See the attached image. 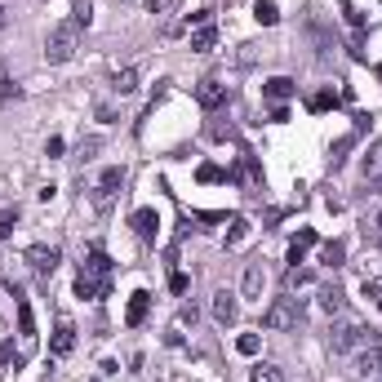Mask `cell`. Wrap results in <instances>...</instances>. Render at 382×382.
<instances>
[{
	"label": "cell",
	"instance_id": "obj_1",
	"mask_svg": "<svg viewBox=\"0 0 382 382\" xmlns=\"http://www.w3.org/2000/svg\"><path fill=\"white\" fill-rule=\"evenodd\" d=\"M76 40H80V27L76 23H62L45 36V62H67L76 53Z\"/></svg>",
	"mask_w": 382,
	"mask_h": 382
},
{
	"label": "cell",
	"instance_id": "obj_2",
	"mask_svg": "<svg viewBox=\"0 0 382 382\" xmlns=\"http://www.w3.org/2000/svg\"><path fill=\"white\" fill-rule=\"evenodd\" d=\"M263 324L276 329V333L298 329V324H302V302H298V298H276V302L263 311Z\"/></svg>",
	"mask_w": 382,
	"mask_h": 382
},
{
	"label": "cell",
	"instance_id": "obj_3",
	"mask_svg": "<svg viewBox=\"0 0 382 382\" xmlns=\"http://www.w3.org/2000/svg\"><path fill=\"white\" fill-rule=\"evenodd\" d=\"M365 338H369V333L360 329L356 320H338L329 329V347L333 351H356V347H365Z\"/></svg>",
	"mask_w": 382,
	"mask_h": 382
},
{
	"label": "cell",
	"instance_id": "obj_4",
	"mask_svg": "<svg viewBox=\"0 0 382 382\" xmlns=\"http://www.w3.org/2000/svg\"><path fill=\"white\" fill-rule=\"evenodd\" d=\"M116 187H125V169L111 165V169H102V178H98V187H94V204H98V209H107V204L116 200Z\"/></svg>",
	"mask_w": 382,
	"mask_h": 382
},
{
	"label": "cell",
	"instance_id": "obj_5",
	"mask_svg": "<svg viewBox=\"0 0 382 382\" xmlns=\"http://www.w3.org/2000/svg\"><path fill=\"white\" fill-rule=\"evenodd\" d=\"M58 258H62V254H58L53 245H32V249H27V267H32L36 276H53Z\"/></svg>",
	"mask_w": 382,
	"mask_h": 382
},
{
	"label": "cell",
	"instance_id": "obj_6",
	"mask_svg": "<svg viewBox=\"0 0 382 382\" xmlns=\"http://www.w3.org/2000/svg\"><path fill=\"white\" fill-rule=\"evenodd\" d=\"M195 102H200L204 111H213V107H222L227 102V85H222L218 76H204L200 85H195Z\"/></svg>",
	"mask_w": 382,
	"mask_h": 382
},
{
	"label": "cell",
	"instance_id": "obj_7",
	"mask_svg": "<svg viewBox=\"0 0 382 382\" xmlns=\"http://www.w3.org/2000/svg\"><path fill=\"white\" fill-rule=\"evenodd\" d=\"M360 374H365V378H378L382 374V342H378L374 329H369L365 347H360Z\"/></svg>",
	"mask_w": 382,
	"mask_h": 382
},
{
	"label": "cell",
	"instance_id": "obj_8",
	"mask_svg": "<svg viewBox=\"0 0 382 382\" xmlns=\"http://www.w3.org/2000/svg\"><path fill=\"white\" fill-rule=\"evenodd\" d=\"M49 351H53V356H71V351H76V324H71V320H58V324H53Z\"/></svg>",
	"mask_w": 382,
	"mask_h": 382
},
{
	"label": "cell",
	"instance_id": "obj_9",
	"mask_svg": "<svg viewBox=\"0 0 382 382\" xmlns=\"http://www.w3.org/2000/svg\"><path fill=\"white\" fill-rule=\"evenodd\" d=\"M236 315H240L236 294H231V289H218V294H213V320L218 324H236Z\"/></svg>",
	"mask_w": 382,
	"mask_h": 382
},
{
	"label": "cell",
	"instance_id": "obj_10",
	"mask_svg": "<svg viewBox=\"0 0 382 382\" xmlns=\"http://www.w3.org/2000/svg\"><path fill=\"white\" fill-rule=\"evenodd\" d=\"M80 276H89V280H111V258L94 245V249L85 254V267H80Z\"/></svg>",
	"mask_w": 382,
	"mask_h": 382
},
{
	"label": "cell",
	"instance_id": "obj_11",
	"mask_svg": "<svg viewBox=\"0 0 382 382\" xmlns=\"http://www.w3.org/2000/svg\"><path fill=\"white\" fill-rule=\"evenodd\" d=\"M360 174H365V182H374V187L382 182V138H378V143H369V147H365V160H360Z\"/></svg>",
	"mask_w": 382,
	"mask_h": 382
},
{
	"label": "cell",
	"instance_id": "obj_12",
	"mask_svg": "<svg viewBox=\"0 0 382 382\" xmlns=\"http://www.w3.org/2000/svg\"><path fill=\"white\" fill-rule=\"evenodd\" d=\"M263 289H267L263 263H249V267H245V280H240V298H263Z\"/></svg>",
	"mask_w": 382,
	"mask_h": 382
},
{
	"label": "cell",
	"instance_id": "obj_13",
	"mask_svg": "<svg viewBox=\"0 0 382 382\" xmlns=\"http://www.w3.org/2000/svg\"><path fill=\"white\" fill-rule=\"evenodd\" d=\"M147 307H152V294H147V289H138V294L129 298V307H125V324H129V329H138V324L147 320Z\"/></svg>",
	"mask_w": 382,
	"mask_h": 382
},
{
	"label": "cell",
	"instance_id": "obj_14",
	"mask_svg": "<svg viewBox=\"0 0 382 382\" xmlns=\"http://www.w3.org/2000/svg\"><path fill=\"white\" fill-rule=\"evenodd\" d=\"M129 222H134V231H138L143 240H156V227H160V213H156V209H134V218H129Z\"/></svg>",
	"mask_w": 382,
	"mask_h": 382
},
{
	"label": "cell",
	"instance_id": "obj_15",
	"mask_svg": "<svg viewBox=\"0 0 382 382\" xmlns=\"http://www.w3.org/2000/svg\"><path fill=\"white\" fill-rule=\"evenodd\" d=\"M263 98L267 102H289V98H294V80H289V76H272L263 85Z\"/></svg>",
	"mask_w": 382,
	"mask_h": 382
},
{
	"label": "cell",
	"instance_id": "obj_16",
	"mask_svg": "<svg viewBox=\"0 0 382 382\" xmlns=\"http://www.w3.org/2000/svg\"><path fill=\"white\" fill-rule=\"evenodd\" d=\"M311 245H315V231H311V227H302V231L294 236V245H289V263H302V254H307Z\"/></svg>",
	"mask_w": 382,
	"mask_h": 382
},
{
	"label": "cell",
	"instance_id": "obj_17",
	"mask_svg": "<svg viewBox=\"0 0 382 382\" xmlns=\"http://www.w3.org/2000/svg\"><path fill=\"white\" fill-rule=\"evenodd\" d=\"M213 45H218V27H213V23H204L200 32L191 36V49H195V53H209Z\"/></svg>",
	"mask_w": 382,
	"mask_h": 382
},
{
	"label": "cell",
	"instance_id": "obj_18",
	"mask_svg": "<svg viewBox=\"0 0 382 382\" xmlns=\"http://www.w3.org/2000/svg\"><path fill=\"white\" fill-rule=\"evenodd\" d=\"M111 289V280H89V276H76V298H102Z\"/></svg>",
	"mask_w": 382,
	"mask_h": 382
},
{
	"label": "cell",
	"instance_id": "obj_19",
	"mask_svg": "<svg viewBox=\"0 0 382 382\" xmlns=\"http://www.w3.org/2000/svg\"><path fill=\"white\" fill-rule=\"evenodd\" d=\"M18 329H23V342L32 347V338H36V320H32V307L18 298Z\"/></svg>",
	"mask_w": 382,
	"mask_h": 382
},
{
	"label": "cell",
	"instance_id": "obj_20",
	"mask_svg": "<svg viewBox=\"0 0 382 382\" xmlns=\"http://www.w3.org/2000/svg\"><path fill=\"white\" fill-rule=\"evenodd\" d=\"M111 89H116V94H134V89H138V67H125V71H116Z\"/></svg>",
	"mask_w": 382,
	"mask_h": 382
},
{
	"label": "cell",
	"instance_id": "obj_21",
	"mask_svg": "<svg viewBox=\"0 0 382 382\" xmlns=\"http://www.w3.org/2000/svg\"><path fill=\"white\" fill-rule=\"evenodd\" d=\"M245 236H249V218H231V231H227V240H222V245H227V249H240V245H245Z\"/></svg>",
	"mask_w": 382,
	"mask_h": 382
},
{
	"label": "cell",
	"instance_id": "obj_22",
	"mask_svg": "<svg viewBox=\"0 0 382 382\" xmlns=\"http://www.w3.org/2000/svg\"><path fill=\"white\" fill-rule=\"evenodd\" d=\"M342 254H347L342 240H324V245H320V263L324 267H342Z\"/></svg>",
	"mask_w": 382,
	"mask_h": 382
},
{
	"label": "cell",
	"instance_id": "obj_23",
	"mask_svg": "<svg viewBox=\"0 0 382 382\" xmlns=\"http://www.w3.org/2000/svg\"><path fill=\"white\" fill-rule=\"evenodd\" d=\"M254 18H258L263 27H276V23H280V9H276L272 0H258V5H254Z\"/></svg>",
	"mask_w": 382,
	"mask_h": 382
},
{
	"label": "cell",
	"instance_id": "obj_24",
	"mask_svg": "<svg viewBox=\"0 0 382 382\" xmlns=\"http://www.w3.org/2000/svg\"><path fill=\"white\" fill-rule=\"evenodd\" d=\"M342 302H347V298H342V289H338V285H333V289H320V307H324L329 315H338V311H342Z\"/></svg>",
	"mask_w": 382,
	"mask_h": 382
},
{
	"label": "cell",
	"instance_id": "obj_25",
	"mask_svg": "<svg viewBox=\"0 0 382 382\" xmlns=\"http://www.w3.org/2000/svg\"><path fill=\"white\" fill-rule=\"evenodd\" d=\"M302 285H311V272H307V267H289V272H285V289H289V294H294V289H302Z\"/></svg>",
	"mask_w": 382,
	"mask_h": 382
},
{
	"label": "cell",
	"instance_id": "obj_26",
	"mask_svg": "<svg viewBox=\"0 0 382 382\" xmlns=\"http://www.w3.org/2000/svg\"><path fill=\"white\" fill-rule=\"evenodd\" d=\"M307 107H311V111H329V107H338V94H333V89H320V94H311Z\"/></svg>",
	"mask_w": 382,
	"mask_h": 382
},
{
	"label": "cell",
	"instance_id": "obj_27",
	"mask_svg": "<svg viewBox=\"0 0 382 382\" xmlns=\"http://www.w3.org/2000/svg\"><path fill=\"white\" fill-rule=\"evenodd\" d=\"M258 347H263V338H258V333H240V338H236V351H240V356H258Z\"/></svg>",
	"mask_w": 382,
	"mask_h": 382
},
{
	"label": "cell",
	"instance_id": "obj_28",
	"mask_svg": "<svg viewBox=\"0 0 382 382\" xmlns=\"http://www.w3.org/2000/svg\"><path fill=\"white\" fill-rule=\"evenodd\" d=\"M195 178H200V182H222V178H227V174H222V169H218V165H213V160H204L200 169H195Z\"/></svg>",
	"mask_w": 382,
	"mask_h": 382
},
{
	"label": "cell",
	"instance_id": "obj_29",
	"mask_svg": "<svg viewBox=\"0 0 382 382\" xmlns=\"http://www.w3.org/2000/svg\"><path fill=\"white\" fill-rule=\"evenodd\" d=\"M254 382H285V374L276 365H254Z\"/></svg>",
	"mask_w": 382,
	"mask_h": 382
},
{
	"label": "cell",
	"instance_id": "obj_30",
	"mask_svg": "<svg viewBox=\"0 0 382 382\" xmlns=\"http://www.w3.org/2000/svg\"><path fill=\"white\" fill-rule=\"evenodd\" d=\"M351 143H356V134H347V138H338V147H333V156H329V160H333V169H338V165H342V160H347V152H351Z\"/></svg>",
	"mask_w": 382,
	"mask_h": 382
},
{
	"label": "cell",
	"instance_id": "obj_31",
	"mask_svg": "<svg viewBox=\"0 0 382 382\" xmlns=\"http://www.w3.org/2000/svg\"><path fill=\"white\" fill-rule=\"evenodd\" d=\"M14 227H18V209H0V240H5Z\"/></svg>",
	"mask_w": 382,
	"mask_h": 382
},
{
	"label": "cell",
	"instance_id": "obj_32",
	"mask_svg": "<svg viewBox=\"0 0 382 382\" xmlns=\"http://www.w3.org/2000/svg\"><path fill=\"white\" fill-rule=\"evenodd\" d=\"M71 23H76V27H89V0H76V5H71Z\"/></svg>",
	"mask_w": 382,
	"mask_h": 382
},
{
	"label": "cell",
	"instance_id": "obj_33",
	"mask_svg": "<svg viewBox=\"0 0 382 382\" xmlns=\"http://www.w3.org/2000/svg\"><path fill=\"white\" fill-rule=\"evenodd\" d=\"M9 98H18V85H14V80H5V76H0V111L9 107Z\"/></svg>",
	"mask_w": 382,
	"mask_h": 382
},
{
	"label": "cell",
	"instance_id": "obj_34",
	"mask_svg": "<svg viewBox=\"0 0 382 382\" xmlns=\"http://www.w3.org/2000/svg\"><path fill=\"white\" fill-rule=\"evenodd\" d=\"M169 289H174V294H187V276L174 272V276H169Z\"/></svg>",
	"mask_w": 382,
	"mask_h": 382
},
{
	"label": "cell",
	"instance_id": "obj_35",
	"mask_svg": "<svg viewBox=\"0 0 382 382\" xmlns=\"http://www.w3.org/2000/svg\"><path fill=\"white\" fill-rule=\"evenodd\" d=\"M45 156H53V160H58V156H62V138H49V143H45Z\"/></svg>",
	"mask_w": 382,
	"mask_h": 382
},
{
	"label": "cell",
	"instance_id": "obj_36",
	"mask_svg": "<svg viewBox=\"0 0 382 382\" xmlns=\"http://www.w3.org/2000/svg\"><path fill=\"white\" fill-rule=\"evenodd\" d=\"M365 298H374V302L382 307V285H369V280H365Z\"/></svg>",
	"mask_w": 382,
	"mask_h": 382
},
{
	"label": "cell",
	"instance_id": "obj_37",
	"mask_svg": "<svg viewBox=\"0 0 382 382\" xmlns=\"http://www.w3.org/2000/svg\"><path fill=\"white\" fill-rule=\"evenodd\" d=\"M272 120H276V125H280V120H289V107H285V102H276V107H272Z\"/></svg>",
	"mask_w": 382,
	"mask_h": 382
},
{
	"label": "cell",
	"instance_id": "obj_38",
	"mask_svg": "<svg viewBox=\"0 0 382 382\" xmlns=\"http://www.w3.org/2000/svg\"><path fill=\"white\" fill-rule=\"evenodd\" d=\"M169 5H174V0H147V9H152V14H165Z\"/></svg>",
	"mask_w": 382,
	"mask_h": 382
},
{
	"label": "cell",
	"instance_id": "obj_39",
	"mask_svg": "<svg viewBox=\"0 0 382 382\" xmlns=\"http://www.w3.org/2000/svg\"><path fill=\"white\" fill-rule=\"evenodd\" d=\"M0 27H5V9H0Z\"/></svg>",
	"mask_w": 382,
	"mask_h": 382
},
{
	"label": "cell",
	"instance_id": "obj_40",
	"mask_svg": "<svg viewBox=\"0 0 382 382\" xmlns=\"http://www.w3.org/2000/svg\"><path fill=\"white\" fill-rule=\"evenodd\" d=\"M378 76H382V62H378Z\"/></svg>",
	"mask_w": 382,
	"mask_h": 382
},
{
	"label": "cell",
	"instance_id": "obj_41",
	"mask_svg": "<svg viewBox=\"0 0 382 382\" xmlns=\"http://www.w3.org/2000/svg\"><path fill=\"white\" fill-rule=\"evenodd\" d=\"M374 382H382V378H374Z\"/></svg>",
	"mask_w": 382,
	"mask_h": 382
}]
</instances>
